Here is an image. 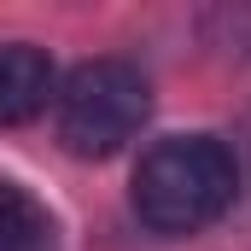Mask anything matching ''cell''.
Returning <instances> with one entry per match:
<instances>
[{
    "instance_id": "obj_2",
    "label": "cell",
    "mask_w": 251,
    "mask_h": 251,
    "mask_svg": "<svg viewBox=\"0 0 251 251\" xmlns=\"http://www.w3.org/2000/svg\"><path fill=\"white\" fill-rule=\"evenodd\" d=\"M146 111H152L146 76L128 59H94V64H76L70 82L59 88L53 123H59L64 152H76V158H111V152H123L140 134Z\"/></svg>"
},
{
    "instance_id": "obj_3",
    "label": "cell",
    "mask_w": 251,
    "mask_h": 251,
    "mask_svg": "<svg viewBox=\"0 0 251 251\" xmlns=\"http://www.w3.org/2000/svg\"><path fill=\"white\" fill-rule=\"evenodd\" d=\"M47 100L59 105V94H53V64L47 53H35V47H6L0 53V123H29L35 111H47Z\"/></svg>"
},
{
    "instance_id": "obj_1",
    "label": "cell",
    "mask_w": 251,
    "mask_h": 251,
    "mask_svg": "<svg viewBox=\"0 0 251 251\" xmlns=\"http://www.w3.org/2000/svg\"><path fill=\"white\" fill-rule=\"evenodd\" d=\"M234 187L240 170L216 134H170L134 170V210L152 234H199L234 204Z\"/></svg>"
},
{
    "instance_id": "obj_4",
    "label": "cell",
    "mask_w": 251,
    "mask_h": 251,
    "mask_svg": "<svg viewBox=\"0 0 251 251\" xmlns=\"http://www.w3.org/2000/svg\"><path fill=\"white\" fill-rule=\"evenodd\" d=\"M0 251H59L53 216L18 187V181L0 187Z\"/></svg>"
}]
</instances>
